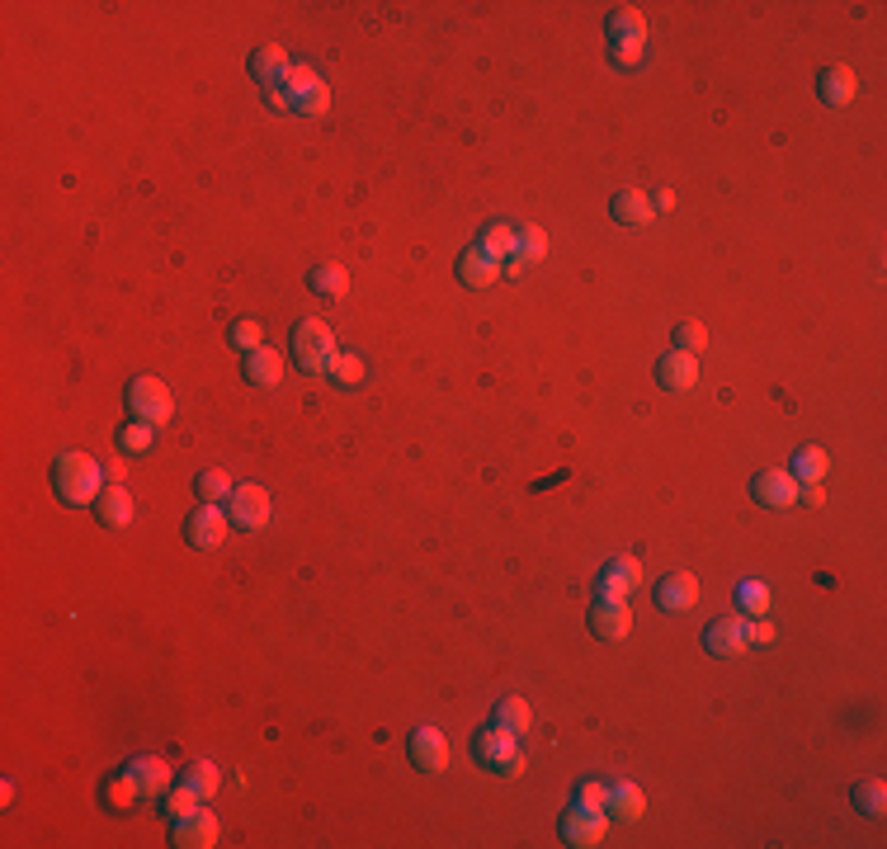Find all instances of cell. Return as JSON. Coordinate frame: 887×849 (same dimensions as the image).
<instances>
[{"label":"cell","instance_id":"3957f363","mask_svg":"<svg viewBox=\"0 0 887 849\" xmlns=\"http://www.w3.org/2000/svg\"><path fill=\"white\" fill-rule=\"evenodd\" d=\"M604 34H609V48H614V62H619V67H637V62H642L647 24H642L637 10H614L609 24H604Z\"/></svg>","mask_w":887,"mask_h":849},{"label":"cell","instance_id":"d4e9b609","mask_svg":"<svg viewBox=\"0 0 887 849\" xmlns=\"http://www.w3.org/2000/svg\"><path fill=\"white\" fill-rule=\"evenodd\" d=\"M652 199L647 194H637V189H623L619 199H614V222H623V227H642V222H652Z\"/></svg>","mask_w":887,"mask_h":849},{"label":"cell","instance_id":"1f68e13d","mask_svg":"<svg viewBox=\"0 0 887 849\" xmlns=\"http://www.w3.org/2000/svg\"><path fill=\"white\" fill-rule=\"evenodd\" d=\"M486 255H515V227H505V222H496V227H486V241H482Z\"/></svg>","mask_w":887,"mask_h":849},{"label":"cell","instance_id":"d6986e66","mask_svg":"<svg viewBox=\"0 0 887 849\" xmlns=\"http://www.w3.org/2000/svg\"><path fill=\"white\" fill-rule=\"evenodd\" d=\"M642 581V566L633 557H619V562H609L600 571V600H623L633 585Z\"/></svg>","mask_w":887,"mask_h":849},{"label":"cell","instance_id":"f1b7e54d","mask_svg":"<svg viewBox=\"0 0 887 849\" xmlns=\"http://www.w3.org/2000/svg\"><path fill=\"white\" fill-rule=\"evenodd\" d=\"M199 793H194V788H189V783H180V788H170L166 793V807H161V812L170 816V821H185L189 812H199Z\"/></svg>","mask_w":887,"mask_h":849},{"label":"cell","instance_id":"7c38bea8","mask_svg":"<svg viewBox=\"0 0 887 849\" xmlns=\"http://www.w3.org/2000/svg\"><path fill=\"white\" fill-rule=\"evenodd\" d=\"M633 628V614L623 609V600H595L590 604V633L604 637V642H619Z\"/></svg>","mask_w":887,"mask_h":849},{"label":"cell","instance_id":"ffe728a7","mask_svg":"<svg viewBox=\"0 0 887 849\" xmlns=\"http://www.w3.org/2000/svg\"><path fill=\"white\" fill-rule=\"evenodd\" d=\"M538 260H543V232H538V227H519L515 232V255L505 260V274L519 279V269L538 265Z\"/></svg>","mask_w":887,"mask_h":849},{"label":"cell","instance_id":"e575fe53","mask_svg":"<svg viewBox=\"0 0 887 849\" xmlns=\"http://www.w3.org/2000/svg\"><path fill=\"white\" fill-rule=\"evenodd\" d=\"M883 783H859V788H854V807H859V812L864 816H883Z\"/></svg>","mask_w":887,"mask_h":849},{"label":"cell","instance_id":"484cf974","mask_svg":"<svg viewBox=\"0 0 887 849\" xmlns=\"http://www.w3.org/2000/svg\"><path fill=\"white\" fill-rule=\"evenodd\" d=\"M604 807H609V816H619V821H637V816L647 812V798H642V788H633V783H619V788H609Z\"/></svg>","mask_w":887,"mask_h":849},{"label":"cell","instance_id":"ba28073f","mask_svg":"<svg viewBox=\"0 0 887 849\" xmlns=\"http://www.w3.org/2000/svg\"><path fill=\"white\" fill-rule=\"evenodd\" d=\"M703 647L713 651L718 661H737L741 651L751 647V633H746V623H741V618H718V623H708Z\"/></svg>","mask_w":887,"mask_h":849},{"label":"cell","instance_id":"7a4b0ae2","mask_svg":"<svg viewBox=\"0 0 887 849\" xmlns=\"http://www.w3.org/2000/svg\"><path fill=\"white\" fill-rule=\"evenodd\" d=\"M293 359H298L302 373H326V378H331L335 364H340L331 326H321V321H298V331H293Z\"/></svg>","mask_w":887,"mask_h":849},{"label":"cell","instance_id":"7bdbcfd3","mask_svg":"<svg viewBox=\"0 0 887 849\" xmlns=\"http://www.w3.org/2000/svg\"><path fill=\"white\" fill-rule=\"evenodd\" d=\"M751 633V642H774V628L770 623H755V628H746Z\"/></svg>","mask_w":887,"mask_h":849},{"label":"cell","instance_id":"603a6c76","mask_svg":"<svg viewBox=\"0 0 887 849\" xmlns=\"http://www.w3.org/2000/svg\"><path fill=\"white\" fill-rule=\"evenodd\" d=\"M128 779H133V788L142 793V798H161L166 783H170V769L161 765V760H133Z\"/></svg>","mask_w":887,"mask_h":849},{"label":"cell","instance_id":"4fadbf2b","mask_svg":"<svg viewBox=\"0 0 887 849\" xmlns=\"http://www.w3.org/2000/svg\"><path fill=\"white\" fill-rule=\"evenodd\" d=\"M656 383L670 387V392H689V387L699 383V364H694V354H680L670 350L656 359Z\"/></svg>","mask_w":887,"mask_h":849},{"label":"cell","instance_id":"836d02e7","mask_svg":"<svg viewBox=\"0 0 887 849\" xmlns=\"http://www.w3.org/2000/svg\"><path fill=\"white\" fill-rule=\"evenodd\" d=\"M185 783L194 788V793H199L203 802H208L213 793H218V765H194V769L185 774Z\"/></svg>","mask_w":887,"mask_h":849},{"label":"cell","instance_id":"f546056e","mask_svg":"<svg viewBox=\"0 0 887 849\" xmlns=\"http://www.w3.org/2000/svg\"><path fill=\"white\" fill-rule=\"evenodd\" d=\"M826 467H831V458H826L821 449H803L798 458H793V477H798V482H821Z\"/></svg>","mask_w":887,"mask_h":849},{"label":"cell","instance_id":"b9f144b4","mask_svg":"<svg viewBox=\"0 0 887 849\" xmlns=\"http://www.w3.org/2000/svg\"><path fill=\"white\" fill-rule=\"evenodd\" d=\"M798 500H803V505H821L826 496H821V486H817V482H807L803 491H798Z\"/></svg>","mask_w":887,"mask_h":849},{"label":"cell","instance_id":"5bb4252c","mask_svg":"<svg viewBox=\"0 0 887 849\" xmlns=\"http://www.w3.org/2000/svg\"><path fill=\"white\" fill-rule=\"evenodd\" d=\"M175 845L180 849H208L218 845V816L213 812H189L185 821H175Z\"/></svg>","mask_w":887,"mask_h":849},{"label":"cell","instance_id":"60d3db41","mask_svg":"<svg viewBox=\"0 0 887 849\" xmlns=\"http://www.w3.org/2000/svg\"><path fill=\"white\" fill-rule=\"evenodd\" d=\"M265 104H269V109H293L288 90H265Z\"/></svg>","mask_w":887,"mask_h":849},{"label":"cell","instance_id":"ab89813d","mask_svg":"<svg viewBox=\"0 0 887 849\" xmlns=\"http://www.w3.org/2000/svg\"><path fill=\"white\" fill-rule=\"evenodd\" d=\"M741 604H746L751 614H765V609H770V595H765V585H741Z\"/></svg>","mask_w":887,"mask_h":849},{"label":"cell","instance_id":"ac0fdd59","mask_svg":"<svg viewBox=\"0 0 887 849\" xmlns=\"http://www.w3.org/2000/svg\"><path fill=\"white\" fill-rule=\"evenodd\" d=\"M288 71H293V62L284 57V48H255V57H251V76L265 90H284V81H288Z\"/></svg>","mask_w":887,"mask_h":849},{"label":"cell","instance_id":"30bf717a","mask_svg":"<svg viewBox=\"0 0 887 849\" xmlns=\"http://www.w3.org/2000/svg\"><path fill=\"white\" fill-rule=\"evenodd\" d=\"M751 491L765 510H788V505L798 500V477L784 472V467H774V472H760V477H755Z\"/></svg>","mask_w":887,"mask_h":849},{"label":"cell","instance_id":"9c48e42d","mask_svg":"<svg viewBox=\"0 0 887 849\" xmlns=\"http://www.w3.org/2000/svg\"><path fill=\"white\" fill-rule=\"evenodd\" d=\"M185 538H189V548L213 552L222 538H227V515H222L218 505H199V510L189 515V524H185Z\"/></svg>","mask_w":887,"mask_h":849},{"label":"cell","instance_id":"8d00e7d4","mask_svg":"<svg viewBox=\"0 0 887 849\" xmlns=\"http://www.w3.org/2000/svg\"><path fill=\"white\" fill-rule=\"evenodd\" d=\"M604 798H609V788L595 779H581L576 783V807H590V812H604Z\"/></svg>","mask_w":887,"mask_h":849},{"label":"cell","instance_id":"8fae6325","mask_svg":"<svg viewBox=\"0 0 887 849\" xmlns=\"http://www.w3.org/2000/svg\"><path fill=\"white\" fill-rule=\"evenodd\" d=\"M411 765H416L420 774H444V769H449V741L439 732H430V727H420V732L411 736Z\"/></svg>","mask_w":887,"mask_h":849},{"label":"cell","instance_id":"ee69618b","mask_svg":"<svg viewBox=\"0 0 887 849\" xmlns=\"http://www.w3.org/2000/svg\"><path fill=\"white\" fill-rule=\"evenodd\" d=\"M652 208H675V194H670V189H661V194H652Z\"/></svg>","mask_w":887,"mask_h":849},{"label":"cell","instance_id":"9a60e30c","mask_svg":"<svg viewBox=\"0 0 887 849\" xmlns=\"http://www.w3.org/2000/svg\"><path fill=\"white\" fill-rule=\"evenodd\" d=\"M562 835H567V845H600L604 840V812L571 807V812L562 816Z\"/></svg>","mask_w":887,"mask_h":849},{"label":"cell","instance_id":"52a82bcc","mask_svg":"<svg viewBox=\"0 0 887 849\" xmlns=\"http://www.w3.org/2000/svg\"><path fill=\"white\" fill-rule=\"evenodd\" d=\"M227 519L241 524V529H265L269 519V491L265 486H232V496H227Z\"/></svg>","mask_w":887,"mask_h":849},{"label":"cell","instance_id":"44dd1931","mask_svg":"<svg viewBox=\"0 0 887 849\" xmlns=\"http://www.w3.org/2000/svg\"><path fill=\"white\" fill-rule=\"evenodd\" d=\"M241 368H246V378H251L255 387H279V378H284V359H279V350H265V345L246 354V364Z\"/></svg>","mask_w":887,"mask_h":849},{"label":"cell","instance_id":"8992f818","mask_svg":"<svg viewBox=\"0 0 887 849\" xmlns=\"http://www.w3.org/2000/svg\"><path fill=\"white\" fill-rule=\"evenodd\" d=\"M284 90H288V100H293V109H298V114H307V118H321L326 109H331V85L321 81L312 67H302V62L288 71Z\"/></svg>","mask_w":887,"mask_h":849},{"label":"cell","instance_id":"5b68a950","mask_svg":"<svg viewBox=\"0 0 887 849\" xmlns=\"http://www.w3.org/2000/svg\"><path fill=\"white\" fill-rule=\"evenodd\" d=\"M128 411H133V420H142V425H166L170 411H175L170 387L161 383V378H133V383H128Z\"/></svg>","mask_w":887,"mask_h":849},{"label":"cell","instance_id":"e0dca14e","mask_svg":"<svg viewBox=\"0 0 887 849\" xmlns=\"http://www.w3.org/2000/svg\"><path fill=\"white\" fill-rule=\"evenodd\" d=\"M694 600H699V581H694L689 571H680V576H666V581L656 585V604H661L666 614H685Z\"/></svg>","mask_w":887,"mask_h":849},{"label":"cell","instance_id":"4316f807","mask_svg":"<svg viewBox=\"0 0 887 849\" xmlns=\"http://www.w3.org/2000/svg\"><path fill=\"white\" fill-rule=\"evenodd\" d=\"M529 722H534V713H529V703L524 699H501L496 703V713H491V727H501V732H510V736H524L529 732Z\"/></svg>","mask_w":887,"mask_h":849},{"label":"cell","instance_id":"277c9868","mask_svg":"<svg viewBox=\"0 0 887 849\" xmlns=\"http://www.w3.org/2000/svg\"><path fill=\"white\" fill-rule=\"evenodd\" d=\"M472 755H477L486 769L505 774V779L524 774V750H519L515 736L501 732V727H491V732H482V736H472Z\"/></svg>","mask_w":887,"mask_h":849},{"label":"cell","instance_id":"cb8c5ba5","mask_svg":"<svg viewBox=\"0 0 887 849\" xmlns=\"http://www.w3.org/2000/svg\"><path fill=\"white\" fill-rule=\"evenodd\" d=\"M95 515H100L109 529H123V524L133 519V500H128L123 486H104L100 500H95Z\"/></svg>","mask_w":887,"mask_h":849},{"label":"cell","instance_id":"7402d4cb","mask_svg":"<svg viewBox=\"0 0 887 849\" xmlns=\"http://www.w3.org/2000/svg\"><path fill=\"white\" fill-rule=\"evenodd\" d=\"M854 90H859V81H854V71H845V67H831L817 76V95L826 104H836V109L854 100Z\"/></svg>","mask_w":887,"mask_h":849},{"label":"cell","instance_id":"d590c367","mask_svg":"<svg viewBox=\"0 0 887 849\" xmlns=\"http://www.w3.org/2000/svg\"><path fill=\"white\" fill-rule=\"evenodd\" d=\"M118 449L123 453H147L151 449V425H128V430H118Z\"/></svg>","mask_w":887,"mask_h":849},{"label":"cell","instance_id":"6da1fadb","mask_svg":"<svg viewBox=\"0 0 887 849\" xmlns=\"http://www.w3.org/2000/svg\"><path fill=\"white\" fill-rule=\"evenodd\" d=\"M52 486L67 505H95L100 500V463L85 453H62L52 463Z\"/></svg>","mask_w":887,"mask_h":849},{"label":"cell","instance_id":"4dcf8cb0","mask_svg":"<svg viewBox=\"0 0 887 849\" xmlns=\"http://www.w3.org/2000/svg\"><path fill=\"white\" fill-rule=\"evenodd\" d=\"M194 491H199V500H208V505H213V500H227V496H232V482H227V472H218V467H213V472H203L199 482H194Z\"/></svg>","mask_w":887,"mask_h":849},{"label":"cell","instance_id":"d6a6232c","mask_svg":"<svg viewBox=\"0 0 887 849\" xmlns=\"http://www.w3.org/2000/svg\"><path fill=\"white\" fill-rule=\"evenodd\" d=\"M708 345V331H703L699 321H680L675 326V350L680 354H694V350H703Z\"/></svg>","mask_w":887,"mask_h":849},{"label":"cell","instance_id":"83f0119b","mask_svg":"<svg viewBox=\"0 0 887 849\" xmlns=\"http://www.w3.org/2000/svg\"><path fill=\"white\" fill-rule=\"evenodd\" d=\"M345 288H350V279H345V269H340V265L312 269V293H321V298H340Z\"/></svg>","mask_w":887,"mask_h":849},{"label":"cell","instance_id":"f35d334b","mask_svg":"<svg viewBox=\"0 0 887 849\" xmlns=\"http://www.w3.org/2000/svg\"><path fill=\"white\" fill-rule=\"evenodd\" d=\"M331 378H335V383H340V387H354V383H359V378H364V364H359L354 354H345V359L335 364V373H331Z\"/></svg>","mask_w":887,"mask_h":849},{"label":"cell","instance_id":"74e56055","mask_svg":"<svg viewBox=\"0 0 887 849\" xmlns=\"http://www.w3.org/2000/svg\"><path fill=\"white\" fill-rule=\"evenodd\" d=\"M232 345L251 354V350H260V345H265V331H260L255 321H236V326H232Z\"/></svg>","mask_w":887,"mask_h":849},{"label":"cell","instance_id":"2e32d148","mask_svg":"<svg viewBox=\"0 0 887 849\" xmlns=\"http://www.w3.org/2000/svg\"><path fill=\"white\" fill-rule=\"evenodd\" d=\"M458 279L468 283V288H491V283L501 279V260L486 255L482 246H472V250H463V260H458Z\"/></svg>","mask_w":887,"mask_h":849}]
</instances>
